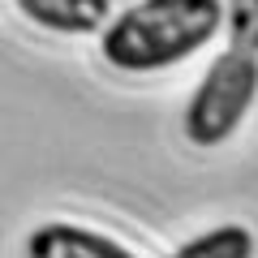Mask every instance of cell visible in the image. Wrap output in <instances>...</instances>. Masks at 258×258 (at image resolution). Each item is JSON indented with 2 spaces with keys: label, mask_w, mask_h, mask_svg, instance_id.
I'll use <instances>...</instances> for the list:
<instances>
[{
  "label": "cell",
  "mask_w": 258,
  "mask_h": 258,
  "mask_svg": "<svg viewBox=\"0 0 258 258\" xmlns=\"http://www.w3.org/2000/svg\"><path fill=\"white\" fill-rule=\"evenodd\" d=\"M168 258H254V232L245 224H220L176 245Z\"/></svg>",
  "instance_id": "obj_5"
},
{
  "label": "cell",
  "mask_w": 258,
  "mask_h": 258,
  "mask_svg": "<svg viewBox=\"0 0 258 258\" xmlns=\"http://www.w3.org/2000/svg\"><path fill=\"white\" fill-rule=\"evenodd\" d=\"M254 103H258V56L228 47L207 64L203 82L194 86L181 116V134L194 147H220L241 129Z\"/></svg>",
  "instance_id": "obj_2"
},
{
  "label": "cell",
  "mask_w": 258,
  "mask_h": 258,
  "mask_svg": "<svg viewBox=\"0 0 258 258\" xmlns=\"http://www.w3.org/2000/svg\"><path fill=\"white\" fill-rule=\"evenodd\" d=\"M224 26V0H138L99 30V56L116 74H159L203 52Z\"/></svg>",
  "instance_id": "obj_1"
},
{
  "label": "cell",
  "mask_w": 258,
  "mask_h": 258,
  "mask_svg": "<svg viewBox=\"0 0 258 258\" xmlns=\"http://www.w3.org/2000/svg\"><path fill=\"white\" fill-rule=\"evenodd\" d=\"M26 258H138L108 232H95L74 220H47L26 237Z\"/></svg>",
  "instance_id": "obj_3"
},
{
  "label": "cell",
  "mask_w": 258,
  "mask_h": 258,
  "mask_svg": "<svg viewBox=\"0 0 258 258\" xmlns=\"http://www.w3.org/2000/svg\"><path fill=\"white\" fill-rule=\"evenodd\" d=\"M30 26L47 35H95L112 22V0H13Z\"/></svg>",
  "instance_id": "obj_4"
},
{
  "label": "cell",
  "mask_w": 258,
  "mask_h": 258,
  "mask_svg": "<svg viewBox=\"0 0 258 258\" xmlns=\"http://www.w3.org/2000/svg\"><path fill=\"white\" fill-rule=\"evenodd\" d=\"M224 22H228L232 47L258 56V0H228L224 5Z\"/></svg>",
  "instance_id": "obj_6"
}]
</instances>
